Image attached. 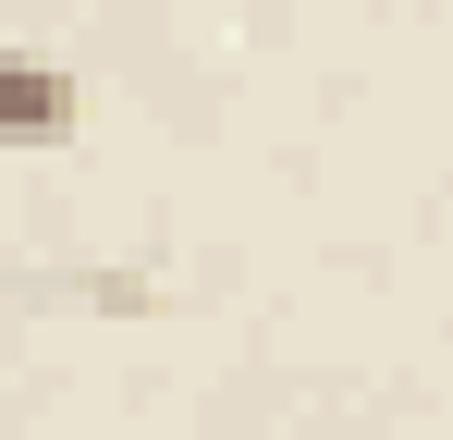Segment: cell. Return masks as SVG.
I'll list each match as a JSON object with an SVG mask.
<instances>
[{
	"instance_id": "6da1fadb",
	"label": "cell",
	"mask_w": 453,
	"mask_h": 440,
	"mask_svg": "<svg viewBox=\"0 0 453 440\" xmlns=\"http://www.w3.org/2000/svg\"><path fill=\"white\" fill-rule=\"evenodd\" d=\"M86 123V86L37 49H0V147H74Z\"/></svg>"
}]
</instances>
